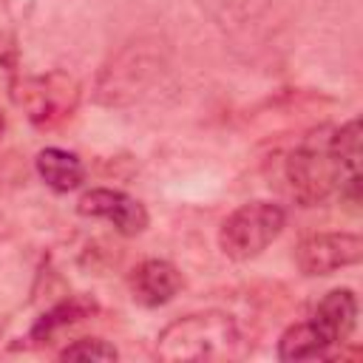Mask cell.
Returning a JSON list of instances; mask_svg holds the SVG:
<instances>
[{"label": "cell", "mask_w": 363, "mask_h": 363, "mask_svg": "<svg viewBox=\"0 0 363 363\" xmlns=\"http://www.w3.org/2000/svg\"><path fill=\"white\" fill-rule=\"evenodd\" d=\"M94 309H96L94 301H88L82 295L65 298L57 306H51L48 312H43V318L31 326V340H48L54 332H60L65 326H74V323L85 320L88 315H94Z\"/></svg>", "instance_id": "obj_12"}, {"label": "cell", "mask_w": 363, "mask_h": 363, "mask_svg": "<svg viewBox=\"0 0 363 363\" xmlns=\"http://www.w3.org/2000/svg\"><path fill=\"white\" fill-rule=\"evenodd\" d=\"M360 170H346L332 147V128L309 130L284 159V179L289 196L301 207H318L329 196H337V187L346 176Z\"/></svg>", "instance_id": "obj_2"}, {"label": "cell", "mask_w": 363, "mask_h": 363, "mask_svg": "<svg viewBox=\"0 0 363 363\" xmlns=\"http://www.w3.org/2000/svg\"><path fill=\"white\" fill-rule=\"evenodd\" d=\"M77 213L85 218H102L111 221L119 235H139L147 230V210L139 199L128 196L125 190L113 187H91L77 199Z\"/></svg>", "instance_id": "obj_7"}, {"label": "cell", "mask_w": 363, "mask_h": 363, "mask_svg": "<svg viewBox=\"0 0 363 363\" xmlns=\"http://www.w3.org/2000/svg\"><path fill=\"white\" fill-rule=\"evenodd\" d=\"M57 357L60 360H116L119 352L113 343H108L102 337H79V340L68 343L65 349H60Z\"/></svg>", "instance_id": "obj_13"}, {"label": "cell", "mask_w": 363, "mask_h": 363, "mask_svg": "<svg viewBox=\"0 0 363 363\" xmlns=\"http://www.w3.org/2000/svg\"><path fill=\"white\" fill-rule=\"evenodd\" d=\"M244 349L238 320L230 312L204 309L170 320L156 335L153 354L167 363H221L241 357Z\"/></svg>", "instance_id": "obj_1"}, {"label": "cell", "mask_w": 363, "mask_h": 363, "mask_svg": "<svg viewBox=\"0 0 363 363\" xmlns=\"http://www.w3.org/2000/svg\"><path fill=\"white\" fill-rule=\"evenodd\" d=\"M164 68L162 43L153 37H139L125 43L99 68L94 79V99L105 108H128L139 102Z\"/></svg>", "instance_id": "obj_3"}, {"label": "cell", "mask_w": 363, "mask_h": 363, "mask_svg": "<svg viewBox=\"0 0 363 363\" xmlns=\"http://www.w3.org/2000/svg\"><path fill=\"white\" fill-rule=\"evenodd\" d=\"M3 130H6V116H3V111H0V139H3Z\"/></svg>", "instance_id": "obj_14"}, {"label": "cell", "mask_w": 363, "mask_h": 363, "mask_svg": "<svg viewBox=\"0 0 363 363\" xmlns=\"http://www.w3.org/2000/svg\"><path fill=\"white\" fill-rule=\"evenodd\" d=\"M363 258V238L357 233H312L295 247V267L306 278H323L354 267Z\"/></svg>", "instance_id": "obj_6"}, {"label": "cell", "mask_w": 363, "mask_h": 363, "mask_svg": "<svg viewBox=\"0 0 363 363\" xmlns=\"http://www.w3.org/2000/svg\"><path fill=\"white\" fill-rule=\"evenodd\" d=\"M286 227V210L275 201L255 199L235 207L218 227V250L230 261L258 258Z\"/></svg>", "instance_id": "obj_4"}, {"label": "cell", "mask_w": 363, "mask_h": 363, "mask_svg": "<svg viewBox=\"0 0 363 363\" xmlns=\"http://www.w3.org/2000/svg\"><path fill=\"white\" fill-rule=\"evenodd\" d=\"M128 286H130V298L139 306L156 309V306L170 303L182 292L184 281H182V272L176 269V264H170L164 258H145L142 264L133 267Z\"/></svg>", "instance_id": "obj_8"}, {"label": "cell", "mask_w": 363, "mask_h": 363, "mask_svg": "<svg viewBox=\"0 0 363 363\" xmlns=\"http://www.w3.org/2000/svg\"><path fill=\"white\" fill-rule=\"evenodd\" d=\"M332 349V343L326 340V335L315 326V320H301V323H292L281 332L278 337V360H286V363H295V360H315V357H326Z\"/></svg>", "instance_id": "obj_11"}, {"label": "cell", "mask_w": 363, "mask_h": 363, "mask_svg": "<svg viewBox=\"0 0 363 363\" xmlns=\"http://www.w3.org/2000/svg\"><path fill=\"white\" fill-rule=\"evenodd\" d=\"M315 326L326 335V340L332 346L343 343L352 332H354V323H357V298L349 286H337V289H329L318 306H315V315H312Z\"/></svg>", "instance_id": "obj_9"}, {"label": "cell", "mask_w": 363, "mask_h": 363, "mask_svg": "<svg viewBox=\"0 0 363 363\" xmlns=\"http://www.w3.org/2000/svg\"><path fill=\"white\" fill-rule=\"evenodd\" d=\"M34 167H37V176L43 179V184L54 193H71V190L82 187V182H85L82 159L65 147H43L34 159Z\"/></svg>", "instance_id": "obj_10"}, {"label": "cell", "mask_w": 363, "mask_h": 363, "mask_svg": "<svg viewBox=\"0 0 363 363\" xmlns=\"http://www.w3.org/2000/svg\"><path fill=\"white\" fill-rule=\"evenodd\" d=\"M79 96H82L79 82L60 68L37 77H26L17 85V102L26 119L37 130H54L62 122H68L79 105Z\"/></svg>", "instance_id": "obj_5"}]
</instances>
